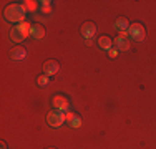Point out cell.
<instances>
[{"label": "cell", "mask_w": 156, "mask_h": 149, "mask_svg": "<svg viewBox=\"0 0 156 149\" xmlns=\"http://www.w3.org/2000/svg\"><path fill=\"white\" fill-rule=\"evenodd\" d=\"M128 36L135 42H143L146 38V30L141 23H131L128 28Z\"/></svg>", "instance_id": "cell-2"}, {"label": "cell", "mask_w": 156, "mask_h": 149, "mask_svg": "<svg viewBox=\"0 0 156 149\" xmlns=\"http://www.w3.org/2000/svg\"><path fill=\"white\" fill-rule=\"evenodd\" d=\"M12 58L17 60V61H22V60L27 58V50L23 47H15L12 50Z\"/></svg>", "instance_id": "cell-10"}, {"label": "cell", "mask_w": 156, "mask_h": 149, "mask_svg": "<svg viewBox=\"0 0 156 149\" xmlns=\"http://www.w3.org/2000/svg\"><path fill=\"white\" fill-rule=\"evenodd\" d=\"M115 43H116V50L118 51H128L129 50V36H128V32L118 33Z\"/></svg>", "instance_id": "cell-4"}, {"label": "cell", "mask_w": 156, "mask_h": 149, "mask_svg": "<svg viewBox=\"0 0 156 149\" xmlns=\"http://www.w3.org/2000/svg\"><path fill=\"white\" fill-rule=\"evenodd\" d=\"M42 12L43 13H51V7H42Z\"/></svg>", "instance_id": "cell-19"}, {"label": "cell", "mask_w": 156, "mask_h": 149, "mask_svg": "<svg viewBox=\"0 0 156 149\" xmlns=\"http://www.w3.org/2000/svg\"><path fill=\"white\" fill-rule=\"evenodd\" d=\"M20 32H23L25 35H30V28H32V25L28 23V22H22V23H18V27H17Z\"/></svg>", "instance_id": "cell-13"}, {"label": "cell", "mask_w": 156, "mask_h": 149, "mask_svg": "<svg viewBox=\"0 0 156 149\" xmlns=\"http://www.w3.org/2000/svg\"><path fill=\"white\" fill-rule=\"evenodd\" d=\"M81 35H83V38H93V36L96 35V25L93 23V22H85L83 25H81L80 28Z\"/></svg>", "instance_id": "cell-5"}, {"label": "cell", "mask_w": 156, "mask_h": 149, "mask_svg": "<svg viewBox=\"0 0 156 149\" xmlns=\"http://www.w3.org/2000/svg\"><path fill=\"white\" fill-rule=\"evenodd\" d=\"M9 36H10V40H12V42H15V43H20V42H23V38H25L27 35H25L23 32H20V30H18V28L15 27V28H12V30H10Z\"/></svg>", "instance_id": "cell-8"}, {"label": "cell", "mask_w": 156, "mask_h": 149, "mask_svg": "<svg viewBox=\"0 0 156 149\" xmlns=\"http://www.w3.org/2000/svg\"><path fill=\"white\" fill-rule=\"evenodd\" d=\"M98 45H100V48H101V50H111V45H113V42H111V38L110 36H100L98 38Z\"/></svg>", "instance_id": "cell-12"}, {"label": "cell", "mask_w": 156, "mask_h": 149, "mask_svg": "<svg viewBox=\"0 0 156 149\" xmlns=\"http://www.w3.org/2000/svg\"><path fill=\"white\" fill-rule=\"evenodd\" d=\"M48 149H55V147H48Z\"/></svg>", "instance_id": "cell-22"}, {"label": "cell", "mask_w": 156, "mask_h": 149, "mask_svg": "<svg viewBox=\"0 0 156 149\" xmlns=\"http://www.w3.org/2000/svg\"><path fill=\"white\" fill-rule=\"evenodd\" d=\"M70 124H72L73 128H80V126H81V119L78 118V116H75V118L72 119V123H70Z\"/></svg>", "instance_id": "cell-16"}, {"label": "cell", "mask_w": 156, "mask_h": 149, "mask_svg": "<svg viewBox=\"0 0 156 149\" xmlns=\"http://www.w3.org/2000/svg\"><path fill=\"white\" fill-rule=\"evenodd\" d=\"M58 70H60V65H58L55 60H47V61L43 63V73H45L47 76H53V74H57Z\"/></svg>", "instance_id": "cell-6"}, {"label": "cell", "mask_w": 156, "mask_h": 149, "mask_svg": "<svg viewBox=\"0 0 156 149\" xmlns=\"http://www.w3.org/2000/svg\"><path fill=\"white\" fill-rule=\"evenodd\" d=\"M25 12H27L25 5H22V3H10V5L5 9L3 15H5V18L9 22L22 23V22H25Z\"/></svg>", "instance_id": "cell-1"}, {"label": "cell", "mask_w": 156, "mask_h": 149, "mask_svg": "<svg viewBox=\"0 0 156 149\" xmlns=\"http://www.w3.org/2000/svg\"><path fill=\"white\" fill-rule=\"evenodd\" d=\"M47 121H48V124H50L51 128H60L63 123L66 121L65 113L60 111V109H53V111H50V113L47 114Z\"/></svg>", "instance_id": "cell-3"}, {"label": "cell", "mask_w": 156, "mask_h": 149, "mask_svg": "<svg viewBox=\"0 0 156 149\" xmlns=\"http://www.w3.org/2000/svg\"><path fill=\"white\" fill-rule=\"evenodd\" d=\"M30 35L33 36V38H43L45 36V28L42 27L40 23H35V25H32V28H30Z\"/></svg>", "instance_id": "cell-9"}, {"label": "cell", "mask_w": 156, "mask_h": 149, "mask_svg": "<svg viewBox=\"0 0 156 149\" xmlns=\"http://www.w3.org/2000/svg\"><path fill=\"white\" fill-rule=\"evenodd\" d=\"M51 103H53V106L57 108V109H60V111H62V109H63V111H68V109H70V101L65 98V96H62V95H57Z\"/></svg>", "instance_id": "cell-7"}, {"label": "cell", "mask_w": 156, "mask_h": 149, "mask_svg": "<svg viewBox=\"0 0 156 149\" xmlns=\"http://www.w3.org/2000/svg\"><path fill=\"white\" fill-rule=\"evenodd\" d=\"M85 45H93V38H87L85 40Z\"/></svg>", "instance_id": "cell-20"}, {"label": "cell", "mask_w": 156, "mask_h": 149, "mask_svg": "<svg viewBox=\"0 0 156 149\" xmlns=\"http://www.w3.org/2000/svg\"><path fill=\"white\" fill-rule=\"evenodd\" d=\"M115 28L118 30V32H128V28H129V23H128V20H126L125 17H121V18H118L116 22H115Z\"/></svg>", "instance_id": "cell-11"}, {"label": "cell", "mask_w": 156, "mask_h": 149, "mask_svg": "<svg viewBox=\"0 0 156 149\" xmlns=\"http://www.w3.org/2000/svg\"><path fill=\"white\" fill-rule=\"evenodd\" d=\"M73 118H75V114H73V113H70V111L65 114V119H66V121H70V123H72V119H73Z\"/></svg>", "instance_id": "cell-18"}, {"label": "cell", "mask_w": 156, "mask_h": 149, "mask_svg": "<svg viewBox=\"0 0 156 149\" xmlns=\"http://www.w3.org/2000/svg\"><path fill=\"white\" fill-rule=\"evenodd\" d=\"M23 5H25V9L27 10H32V12H35L37 10V2H33V0H27V2H23Z\"/></svg>", "instance_id": "cell-14"}, {"label": "cell", "mask_w": 156, "mask_h": 149, "mask_svg": "<svg viewBox=\"0 0 156 149\" xmlns=\"http://www.w3.org/2000/svg\"><path fill=\"white\" fill-rule=\"evenodd\" d=\"M2 149H7V144L5 143H2Z\"/></svg>", "instance_id": "cell-21"}, {"label": "cell", "mask_w": 156, "mask_h": 149, "mask_svg": "<svg viewBox=\"0 0 156 149\" xmlns=\"http://www.w3.org/2000/svg\"><path fill=\"white\" fill-rule=\"evenodd\" d=\"M108 55H110V58H116V57H118V50H115V48H111V50L108 51Z\"/></svg>", "instance_id": "cell-17"}, {"label": "cell", "mask_w": 156, "mask_h": 149, "mask_svg": "<svg viewBox=\"0 0 156 149\" xmlns=\"http://www.w3.org/2000/svg\"><path fill=\"white\" fill-rule=\"evenodd\" d=\"M37 83H38L40 86H47V85L50 83V78H48L47 74H43V76H38V80H37Z\"/></svg>", "instance_id": "cell-15"}]
</instances>
